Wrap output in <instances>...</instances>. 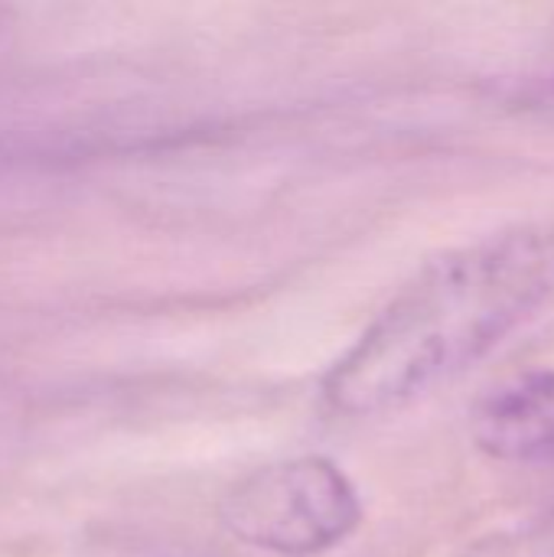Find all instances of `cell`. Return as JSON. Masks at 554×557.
<instances>
[{
    "mask_svg": "<svg viewBox=\"0 0 554 557\" xmlns=\"http://www.w3.org/2000/svg\"><path fill=\"white\" fill-rule=\"evenodd\" d=\"M554 307V225H516L424 264L336 359L323 401L398 411L473 369Z\"/></svg>",
    "mask_w": 554,
    "mask_h": 557,
    "instance_id": "6da1fadb",
    "label": "cell"
},
{
    "mask_svg": "<svg viewBox=\"0 0 554 557\" xmlns=\"http://www.w3.org/2000/svg\"><path fill=\"white\" fill-rule=\"evenodd\" d=\"M222 529L258 552L317 557L343 545L362 522L356 483L330 457H291L251 470L219 503Z\"/></svg>",
    "mask_w": 554,
    "mask_h": 557,
    "instance_id": "7a4b0ae2",
    "label": "cell"
},
{
    "mask_svg": "<svg viewBox=\"0 0 554 557\" xmlns=\"http://www.w3.org/2000/svg\"><path fill=\"white\" fill-rule=\"evenodd\" d=\"M470 434L500 463L554 467V369H529L490 388L470 414Z\"/></svg>",
    "mask_w": 554,
    "mask_h": 557,
    "instance_id": "3957f363",
    "label": "cell"
},
{
    "mask_svg": "<svg viewBox=\"0 0 554 557\" xmlns=\"http://www.w3.org/2000/svg\"><path fill=\"white\" fill-rule=\"evenodd\" d=\"M460 557H554V506L470 542Z\"/></svg>",
    "mask_w": 554,
    "mask_h": 557,
    "instance_id": "277c9868",
    "label": "cell"
},
{
    "mask_svg": "<svg viewBox=\"0 0 554 557\" xmlns=\"http://www.w3.org/2000/svg\"><path fill=\"white\" fill-rule=\"evenodd\" d=\"M549 85H552V91H554V78H552V82H549Z\"/></svg>",
    "mask_w": 554,
    "mask_h": 557,
    "instance_id": "5b68a950",
    "label": "cell"
}]
</instances>
